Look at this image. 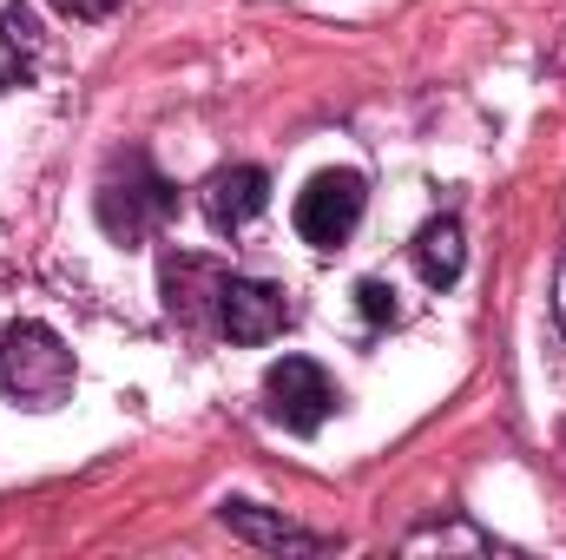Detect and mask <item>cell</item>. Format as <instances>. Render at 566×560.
<instances>
[{
  "instance_id": "1",
  "label": "cell",
  "mask_w": 566,
  "mask_h": 560,
  "mask_svg": "<svg viewBox=\"0 0 566 560\" xmlns=\"http://www.w3.org/2000/svg\"><path fill=\"white\" fill-rule=\"evenodd\" d=\"M0 390L27 409H60L73 396V356L46 323L0 330Z\"/></svg>"
},
{
  "instance_id": "2",
  "label": "cell",
  "mask_w": 566,
  "mask_h": 560,
  "mask_svg": "<svg viewBox=\"0 0 566 560\" xmlns=\"http://www.w3.org/2000/svg\"><path fill=\"white\" fill-rule=\"evenodd\" d=\"M171 211H178V191H171V178H158V165L145 152H126L99 185V225L126 245L151 238Z\"/></svg>"
},
{
  "instance_id": "3",
  "label": "cell",
  "mask_w": 566,
  "mask_h": 560,
  "mask_svg": "<svg viewBox=\"0 0 566 560\" xmlns=\"http://www.w3.org/2000/svg\"><path fill=\"white\" fill-rule=\"evenodd\" d=\"M363 205H369V185L363 172H316L303 191H296V238L316 245V251H336L349 245V231L363 225Z\"/></svg>"
},
{
  "instance_id": "4",
  "label": "cell",
  "mask_w": 566,
  "mask_h": 560,
  "mask_svg": "<svg viewBox=\"0 0 566 560\" xmlns=\"http://www.w3.org/2000/svg\"><path fill=\"white\" fill-rule=\"evenodd\" d=\"M264 403H271V416L290 428V435H316L329 409H336V383H329V370L323 363H310V356H283L264 370Z\"/></svg>"
},
{
  "instance_id": "5",
  "label": "cell",
  "mask_w": 566,
  "mask_h": 560,
  "mask_svg": "<svg viewBox=\"0 0 566 560\" xmlns=\"http://www.w3.org/2000/svg\"><path fill=\"white\" fill-rule=\"evenodd\" d=\"M283 317H290V303H283L277 283H264V278H224L218 283V330L231 343H271L283 330Z\"/></svg>"
},
{
  "instance_id": "6",
  "label": "cell",
  "mask_w": 566,
  "mask_h": 560,
  "mask_svg": "<svg viewBox=\"0 0 566 560\" xmlns=\"http://www.w3.org/2000/svg\"><path fill=\"white\" fill-rule=\"evenodd\" d=\"M271 205V178L258 172V165H224V172H211L205 178V218H211V231H244L258 211Z\"/></svg>"
},
{
  "instance_id": "7",
  "label": "cell",
  "mask_w": 566,
  "mask_h": 560,
  "mask_svg": "<svg viewBox=\"0 0 566 560\" xmlns=\"http://www.w3.org/2000/svg\"><path fill=\"white\" fill-rule=\"evenodd\" d=\"M218 521H224L231 535L258 541V548H296V554H323V548H329L323 535H303V528H290V521H271V515H264V508H251V501H224V508H218Z\"/></svg>"
},
{
  "instance_id": "8",
  "label": "cell",
  "mask_w": 566,
  "mask_h": 560,
  "mask_svg": "<svg viewBox=\"0 0 566 560\" xmlns=\"http://www.w3.org/2000/svg\"><path fill=\"white\" fill-rule=\"evenodd\" d=\"M461 265H468L461 225H454V218H428L422 231H416V271H422L434 290H448V283L461 278Z\"/></svg>"
},
{
  "instance_id": "9",
  "label": "cell",
  "mask_w": 566,
  "mask_h": 560,
  "mask_svg": "<svg viewBox=\"0 0 566 560\" xmlns=\"http://www.w3.org/2000/svg\"><path fill=\"white\" fill-rule=\"evenodd\" d=\"M356 310H363V323H396L402 317V303H396V283H382V278H363L356 283Z\"/></svg>"
},
{
  "instance_id": "10",
  "label": "cell",
  "mask_w": 566,
  "mask_h": 560,
  "mask_svg": "<svg viewBox=\"0 0 566 560\" xmlns=\"http://www.w3.org/2000/svg\"><path fill=\"white\" fill-rule=\"evenodd\" d=\"M0 40L7 46H33V13L27 7H0Z\"/></svg>"
},
{
  "instance_id": "11",
  "label": "cell",
  "mask_w": 566,
  "mask_h": 560,
  "mask_svg": "<svg viewBox=\"0 0 566 560\" xmlns=\"http://www.w3.org/2000/svg\"><path fill=\"white\" fill-rule=\"evenodd\" d=\"M53 7H60L66 20H106V13H113L119 0H53Z\"/></svg>"
},
{
  "instance_id": "12",
  "label": "cell",
  "mask_w": 566,
  "mask_h": 560,
  "mask_svg": "<svg viewBox=\"0 0 566 560\" xmlns=\"http://www.w3.org/2000/svg\"><path fill=\"white\" fill-rule=\"evenodd\" d=\"M554 317H560V330H566V265H560V278H554Z\"/></svg>"
}]
</instances>
